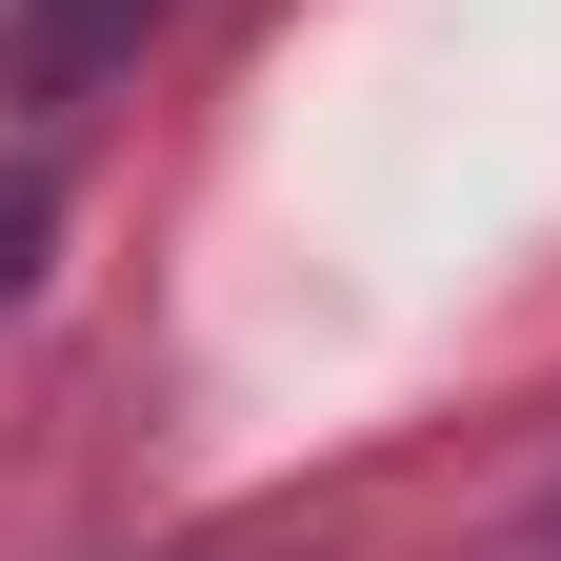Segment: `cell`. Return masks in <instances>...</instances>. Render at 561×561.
Instances as JSON below:
<instances>
[{
	"label": "cell",
	"mask_w": 561,
	"mask_h": 561,
	"mask_svg": "<svg viewBox=\"0 0 561 561\" xmlns=\"http://www.w3.org/2000/svg\"><path fill=\"white\" fill-rule=\"evenodd\" d=\"M161 21H181V0H21V21H0V101H21V121H81Z\"/></svg>",
	"instance_id": "cell-1"
},
{
	"label": "cell",
	"mask_w": 561,
	"mask_h": 561,
	"mask_svg": "<svg viewBox=\"0 0 561 561\" xmlns=\"http://www.w3.org/2000/svg\"><path fill=\"white\" fill-rule=\"evenodd\" d=\"M41 280V181H0V301Z\"/></svg>",
	"instance_id": "cell-2"
}]
</instances>
